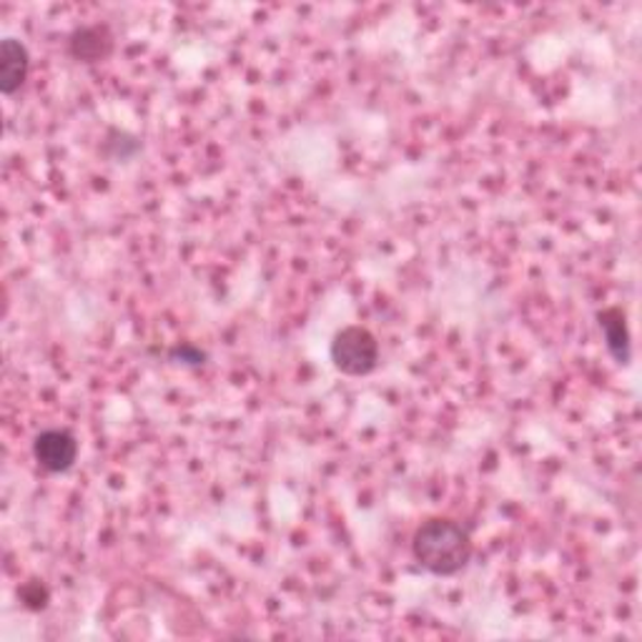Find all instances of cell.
Here are the masks:
<instances>
[{
	"label": "cell",
	"mask_w": 642,
	"mask_h": 642,
	"mask_svg": "<svg viewBox=\"0 0 642 642\" xmlns=\"http://www.w3.org/2000/svg\"><path fill=\"white\" fill-rule=\"evenodd\" d=\"M48 590L46 585H40V582H28L26 588L21 590V599L26 603L31 610H44V607L48 605Z\"/></svg>",
	"instance_id": "obj_8"
},
{
	"label": "cell",
	"mask_w": 642,
	"mask_h": 642,
	"mask_svg": "<svg viewBox=\"0 0 642 642\" xmlns=\"http://www.w3.org/2000/svg\"><path fill=\"white\" fill-rule=\"evenodd\" d=\"M474 545L470 532L449 517H432L422 522L412 537L414 562L435 578L460 574L472 560Z\"/></svg>",
	"instance_id": "obj_1"
},
{
	"label": "cell",
	"mask_w": 642,
	"mask_h": 642,
	"mask_svg": "<svg viewBox=\"0 0 642 642\" xmlns=\"http://www.w3.org/2000/svg\"><path fill=\"white\" fill-rule=\"evenodd\" d=\"M31 73V53L19 38L0 40V94L15 96L26 86Z\"/></svg>",
	"instance_id": "obj_4"
},
{
	"label": "cell",
	"mask_w": 642,
	"mask_h": 642,
	"mask_svg": "<svg viewBox=\"0 0 642 642\" xmlns=\"http://www.w3.org/2000/svg\"><path fill=\"white\" fill-rule=\"evenodd\" d=\"M33 460L51 474H65L78 460V439L73 432L51 427L33 437Z\"/></svg>",
	"instance_id": "obj_3"
},
{
	"label": "cell",
	"mask_w": 642,
	"mask_h": 642,
	"mask_svg": "<svg viewBox=\"0 0 642 642\" xmlns=\"http://www.w3.org/2000/svg\"><path fill=\"white\" fill-rule=\"evenodd\" d=\"M329 360L344 377H366L379 364V341L370 329L352 324L331 339Z\"/></svg>",
	"instance_id": "obj_2"
},
{
	"label": "cell",
	"mask_w": 642,
	"mask_h": 642,
	"mask_svg": "<svg viewBox=\"0 0 642 642\" xmlns=\"http://www.w3.org/2000/svg\"><path fill=\"white\" fill-rule=\"evenodd\" d=\"M597 324L599 331L605 337V347L610 352L617 364H628L632 356V341H630V329L628 319H625V312L620 306H607L603 312H597Z\"/></svg>",
	"instance_id": "obj_6"
},
{
	"label": "cell",
	"mask_w": 642,
	"mask_h": 642,
	"mask_svg": "<svg viewBox=\"0 0 642 642\" xmlns=\"http://www.w3.org/2000/svg\"><path fill=\"white\" fill-rule=\"evenodd\" d=\"M169 360L186 364V366H204L208 356H206V352H202V349L194 347V344H179L169 352Z\"/></svg>",
	"instance_id": "obj_7"
},
{
	"label": "cell",
	"mask_w": 642,
	"mask_h": 642,
	"mask_svg": "<svg viewBox=\"0 0 642 642\" xmlns=\"http://www.w3.org/2000/svg\"><path fill=\"white\" fill-rule=\"evenodd\" d=\"M69 53L78 63H101L113 53V33L106 23H90L71 33Z\"/></svg>",
	"instance_id": "obj_5"
}]
</instances>
